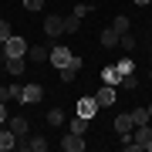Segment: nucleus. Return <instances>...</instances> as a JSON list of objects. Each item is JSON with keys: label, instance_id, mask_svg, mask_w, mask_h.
I'll return each mask as SVG.
<instances>
[{"label": "nucleus", "instance_id": "obj_32", "mask_svg": "<svg viewBox=\"0 0 152 152\" xmlns=\"http://www.w3.org/2000/svg\"><path fill=\"white\" fill-rule=\"evenodd\" d=\"M149 115H152V105H149Z\"/></svg>", "mask_w": 152, "mask_h": 152}, {"label": "nucleus", "instance_id": "obj_16", "mask_svg": "<svg viewBox=\"0 0 152 152\" xmlns=\"http://www.w3.org/2000/svg\"><path fill=\"white\" fill-rule=\"evenodd\" d=\"M102 81H105V85H115V88H118V81H122L118 68H115V64H108V68H102Z\"/></svg>", "mask_w": 152, "mask_h": 152}, {"label": "nucleus", "instance_id": "obj_5", "mask_svg": "<svg viewBox=\"0 0 152 152\" xmlns=\"http://www.w3.org/2000/svg\"><path fill=\"white\" fill-rule=\"evenodd\" d=\"M71 58H75V54H71V51L64 48V44H58V48H51V64H54L58 71H61V68H68V64H71Z\"/></svg>", "mask_w": 152, "mask_h": 152}, {"label": "nucleus", "instance_id": "obj_26", "mask_svg": "<svg viewBox=\"0 0 152 152\" xmlns=\"http://www.w3.org/2000/svg\"><path fill=\"white\" fill-rule=\"evenodd\" d=\"M10 34H14V31H10V24H7V20H0V41H7Z\"/></svg>", "mask_w": 152, "mask_h": 152}, {"label": "nucleus", "instance_id": "obj_13", "mask_svg": "<svg viewBox=\"0 0 152 152\" xmlns=\"http://www.w3.org/2000/svg\"><path fill=\"white\" fill-rule=\"evenodd\" d=\"M27 58L37 61V64H44V61H51V48H44V44H34V48H27Z\"/></svg>", "mask_w": 152, "mask_h": 152}, {"label": "nucleus", "instance_id": "obj_3", "mask_svg": "<svg viewBox=\"0 0 152 152\" xmlns=\"http://www.w3.org/2000/svg\"><path fill=\"white\" fill-rule=\"evenodd\" d=\"M44 34H48V37H61V34H64V17L48 14L44 17Z\"/></svg>", "mask_w": 152, "mask_h": 152}, {"label": "nucleus", "instance_id": "obj_19", "mask_svg": "<svg viewBox=\"0 0 152 152\" xmlns=\"http://www.w3.org/2000/svg\"><path fill=\"white\" fill-rule=\"evenodd\" d=\"M78 27H81V17H78V14H71V17H64V34H75Z\"/></svg>", "mask_w": 152, "mask_h": 152}, {"label": "nucleus", "instance_id": "obj_1", "mask_svg": "<svg viewBox=\"0 0 152 152\" xmlns=\"http://www.w3.org/2000/svg\"><path fill=\"white\" fill-rule=\"evenodd\" d=\"M132 139L142 145V152H152V122H145V125H135L132 129Z\"/></svg>", "mask_w": 152, "mask_h": 152}, {"label": "nucleus", "instance_id": "obj_10", "mask_svg": "<svg viewBox=\"0 0 152 152\" xmlns=\"http://www.w3.org/2000/svg\"><path fill=\"white\" fill-rule=\"evenodd\" d=\"M132 129H135V122H132V112H125V115H115V132H118V135H129Z\"/></svg>", "mask_w": 152, "mask_h": 152}, {"label": "nucleus", "instance_id": "obj_21", "mask_svg": "<svg viewBox=\"0 0 152 152\" xmlns=\"http://www.w3.org/2000/svg\"><path fill=\"white\" fill-rule=\"evenodd\" d=\"M112 27L118 31V34H129V27H132V24H129V17H115V20H112Z\"/></svg>", "mask_w": 152, "mask_h": 152}, {"label": "nucleus", "instance_id": "obj_8", "mask_svg": "<svg viewBox=\"0 0 152 152\" xmlns=\"http://www.w3.org/2000/svg\"><path fill=\"white\" fill-rule=\"evenodd\" d=\"M7 129H10L17 139H24V135L31 132V125H27V118H24V115H10V118H7Z\"/></svg>", "mask_w": 152, "mask_h": 152}, {"label": "nucleus", "instance_id": "obj_4", "mask_svg": "<svg viewBox=\"0 0 152 152\" xmlns=\"http://www.w3.org/2000/svg\"><path fill=\"white\" fill-rule=\"evenodd\" d=\"M24 54H27V41L20 34H10L7 37V58H24Z\"/></svg>", "mask_w": 152, "mask_h": 152}, {"label": "nucleus", "instance_id": "obj_15", "mask_svg": "<svg viewBox=\"0 0 152 152\" xmlns=\"http://www.w3.org/2000/svg\"><path fill=\"white\" fill-rule=\"evenodd\" d=\"M4 68L10 71V75H24V68H27V61H24V58H4Z\"/></svg>", "mask_w": 152, "mask_h": 152}, {"label": "nucleus", "instance_id": "obj_7", "mask_svg": "<svg viewBox=\"0 0 152 152\" xmlns=\"http://www.w3.org/2000/svg\"><path fill=\"white\" fill-rule=\"evenodd\" d=\"M61 149H64V152H81V149H85V135H78V132H64Z\"/></svg>", "mask_w": 152, "mask_h": 152}, {"label": "nucleus", "instance_id": "obj_20", "mask_svg": "<svg viewBox=\"0 0 152 152\" xmlns=\"http://www.w3.org/2000/svg\"><path fill=\"white\" fill-rule=\"evenodd\" d=\"M85 129H88V118L75 115V118H71V129H68V132H78V135H85Z\"/></svg>", "mask_w": 152, "mask_h": 152}, {"label": "nucleus", "instance_id": "obj_2", "mask_svg": "<svg viewBox=\"0 0 152 152\" xmlns=\"http://www.w3.org/2000/svg\"><path fill=\"white\" fill-rule=\"evenodd\" d=\"M75 115H81V118H88V122H91L95 115H98V102H95V95L78 98V108H75Z\"/></svg>", "mask_w": 152, "mask_h": 152}, {"label": "nucleus", "instance_id": "obj_12", "mask_svg": "<svg viewBox=\"0 0 152 152\" xmlns=\"http://www.w3.org/2000/svg\"><path fill=\"white\" fill-rule=\"evenodd\" d=\"M41 98H44V88H41V85H24V95H20V102L34 105V102H41Z\"/></svg>", "mask_w": 152, "mask_h": 152}, {"label": "nucleus", "instance_id": "obj_27", "mask_svg": "<svg viewBox=\"0 0 152 152\" xmlns=\"http://www.w3.org/2000/svg\"><path fill=\"white\" fill-rule=\"evenodd\" d=\"M7 98H14V88L10 85H0V102H7Z\"/></svg>", "mask_w": 152, "mask_h": 152}, {"label": "nucleus", "instance_id": "obj_6", "mask_svg": "<svg viewBox=\"0 0 152 152\" xmlns=\"http://www.w3.org/2000/svg\"><path fill=\"white\" fill-rule=\"evenodd\" d=\"M17 149H27V152H44V149H48V142H44V135H24V139H17Z\"/></svg>", "mask_w": 152, "mask_h": 152}, {"label": "nucleus", "instance_id": "obj_31", "mask_svg": "<svg viewBox=\"0 0 152 152\" xmlns=\"http://www.w3.org/2000/svg\"><path fill=\"white\" fill-rule=\"evenodd\" d=\"M149 81H152V68H149Z\"/></svg>", "mask_w": 152, "mask_h": 152}, {"label": "nucleus", "instance_id": "obj_14", "mask_svg": "<svg viewBox=\"0 0 152 152\" xmlns=\"http://www.w3.org/2000/svg\"><path fill=\"white\" fill-rule=\"evenodd\" d=\"M7 149H17V135L4 125V129H0V152H7Z\"/></svg>", "mask_w": 152, "mask_h": 152}, {"label": "nucleus", "instance_id": "obj_29", "mask_svg": "<svg viewBox=\"0 0 152 152\" xmlns=\"http://www.w3.org/2000/svg\"><path fill=\"white\" fill-rule=\"evenodd\" d=\"M7 118H10V115H7V108H4V102H0V125H7Z\"/></svg>", "mask_w": 152, "mask_h": 152}, {"label": "nucleus", "instance_id": "obj_9", "mask_svg": "<svg viewBox=\"0 0 152 152\" xmlns=\"http://www.w3.org/2000/svg\"><path fill=\"white\" fill-rule=\"evenodd\" d=\"M115 85H105V88H98V95H95V102H98V108H112L115 105Z\"/></svg>", "mask_w": 152, "mask_h": 152}, {"label": "nucleus", "instance_id": "obj_28", "mask_svg": "<svg viewBox=\"0 0 152 152\" xmlns=\"http://www.w3.org/2000/svg\"><path fill=\"white\" fill-rule=\"evenodd\" d=\"M24 7H27V10H41L44 0H24Z\"/></svg>", "mask_w": 152, "mask_h": 152}, {"label": "nucleus", "instance_id": "obj_33", "mask_svg": "<svg viewBox=\"0 0 152 152\" xmlns=\"http://www.w3.org/2000/svg\"><path fill=\"white\" fill-rule=\"evenodd\" d=\"M17 4H24V0H17Z\"/></svg>", "mask_w": 152, "mask_h": 152}, {"label": "nucleus", "instance_id": "obj_17", "mask_svg": "<svg viewBox=\"0 0 152 152\" xmlns=\"http://www.w3.org/2000/svg\"><path fill=\"white\" fill-rule=\"evenodd\" d=\"M132 122H135V125H145V122H152V115H149V108H145V105L132 108Z\"/></svg>", "mask_w": 152, "mask_h": 152}, {"label": "nucleus", "instance_id": "obj_34", "mask_svg": "<svg viewBox=\"0 0 152 152\" xmlns=\"http://www.w3.org/2000/svg\"><path fill=\"white\" fill-rule=\"evenodd\" d=\"M149 4H152V0H149Z\"/></svg>", "mask_w": 152, "mask_h": 152}, {"label": "nucleus", "instance_id": "obj_11", "mask_svg": "<svg viewBox=\"0 0 152 152\" xmlns=\"http://www.w3.org/2000/svg\"><path fill=\"white\" fill-rule=\"evenodd\" d=\"M98 41H102V48H118V41H122V34L115 31V27H105L102 34H98Z\"/></svg>", "mask_w": 152, "mask_h": 152}, {"label": "nucleus", "instance_id": "obj_30", "mask_svg": "<svg viewBox=\"0 0 152 152\" xmlns=\"http://www.w3.org/2000/svg\"><path fill=\"white\" fill-rule=\"evenodd\" d=\"M135 4H142V7H145V4H149V0H135Z\"/></svg>", "mask_w": 152, "mask_h": 152}, {"label": "nucleus", "instance_id": "obj_18", "mask_svg": "<svg viewBox=\"0 0 152 152\" xmlns=\"http://www.w3.org/2000/svg\"><path fill=\"white\" fill-rule=\"evenodd\" d=\"M115 68H118V75H135V61H129V58H122V61H115Z\"/></svg>", "mask_w": 152, "mask_h": 152}, {"label": "nucleus", "instance_id": "obj_23", "mask_svg": "<svg viewBox=\"0 0 152 152\" xmlns=\"http://www.w3.org/2000/svg\"><path fill=\"white\" fill-rule=\"evenodd\" d=\"M61 122H64V112H61V108H51L48 112V125H61Z\"/></svg>", "mask_w": 152, "mask_h": 152}, {"label": "nucleus", "instance_id": "obj_22", "mask_svg": "<svg viewBox=\"0 0 152 152\" xmlns=\"http://www.w3.org/2000/svg\"><path fill=\"white\" fill-rule=\"evenodd\" d=\"M118 88H125V91H135V88H139V81H135V75H125L122 81H118Z\"/></svg>", "mask_w": 152, "mask_h": 152}, {"label": "nucleus", "instance_id": "obj_25", "mask_svg": "<svg viewBox=\"0 0 152 152\" xmlns=\"http://www.w3.org/2000/svg\"><path fill=\"white\" fill-rule=\"evenodd\" d=\"M118 44H122L125 51H132V48H135V37H132V34H122V41H118Z\"/></svg>", "mask_w": 152, "mask_h": 152}, {"label": "nucleus", "instance_id": "obj_24", "mask_svg": "<svg viewBox=\"0 0 152 152\" xmlns=\"http://www.w3.org/2000/svg\"><path fill=\"white\" fill-rule=\"evenodd\" d=\"M75 75H78L75 68H61V81H64V85H71V81H75Z\"/></svg>", "mask_w": 152, "mask_h": 152}]
</instances>
